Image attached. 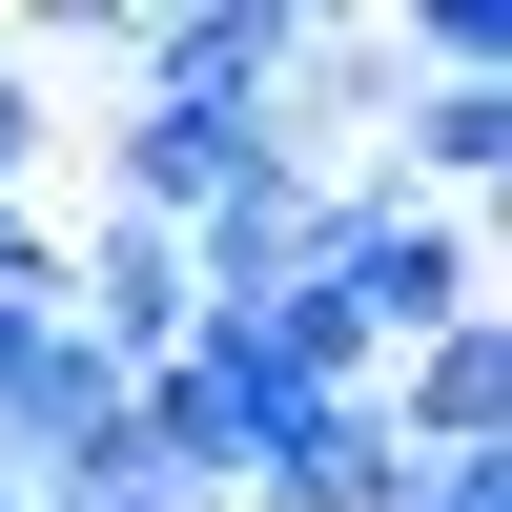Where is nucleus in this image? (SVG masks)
<instances>
[{
  "label": "nucleus",
  "mask_w": 512,
  "mask_h": 512,
  "mask_svg": "<svg viewBox=\"0 0 512 512\" xmlns=\"http://www.w3.org/2000/svg\"><path fill=\"white\" fill-rule=\"evenodd\" d=\"M62 328L123 369V390H144V369L205 328V287H185V226H123V205H103V226H82V267H62Z\"/></svg>",
  "instance_id": "nucleus-3"
},
{
  "label": "nucleus",
  "mask_w": 512,
  "mask_h": 512,
  "mask_svg": "<svg viewBox=\"0 0 512 512\" xmlns=\"http://www.w3.org/2000/svg\"><path fill=\"white\" fill-rule=\"evenodd\" d=\"M0 512H21V472H0Z\"/></svg>",
  "instance_id": "nucleus-11"
},
{
  "label": "nucleus",
  "mask_w": 512,
  "mask_h": 512,
  "mask_svg": "<svg viewBox=\"0 0 512 512\" xmlns=\"http://www.w3.org/2000/svg\"><path fill=\"white\" fill-rule=\"evenodd\" d=\"M390 62H410V82H512V0H410Z\"/></svg>",
  "instance_id": "nucleus-6"
},
{
  "label": "nucleus",
  "mask_w": 512,
  "mask_h": 512,
  "mask_svg": "<svg viewBox=\"0 0 512 512\" xmlns=\"http://www.w3.org/2000/svg\"><path fill=\"white\" fill-rule=\"evenodd\" d=\"M308 308L349 328L369 369H390V349H431V328H472V308H492V246H472V226H431V205H390L369 164H328V226H308Z\"/></svg>",
  "instance_id": "nucleus-1"
},
{
  "label": "nucleus",
  "mask_w": 512,
  "mask_h": 512,
  "mask_svg": "<svg viewBox=\"0 0 512 512\" xmlns=\"http://www.w3.org/2000/svg\"><path fill=\"white\" fill-rule=\"evenodd\" d=\"M0 287H62V246H41V205H0Z\"/></svg>",
  "instance_id": "nucleus-10"
},
{
  "label": "nucleus",
  "mask_w": 512,
  "mask_h": 512,
  "mask_svg": "<svg viewBox=\"0 0 512 512\" xmlns=\"http://www.w3.org/2000/svg\"><path fill=\"white\" fill-rule=\"evenodd\" d=\"M103 62L144 82V103L287 123V103H308V0H144V21H103Z\"/></svg>",
  "instance_id": "nucleus-2"
},
{
  "label": "nucleus",
  "mask_w": 512,
  "mask_h": 512,
  "mask_svg": "<svg viewBox=\"0 0 512 512\" xmlns=\"http://www.w3.org/2000/svg\"><path fill=\"white\" fill-rule=\"evenodd\" d=\"M62 349V287H0V410H21V369Z\"/></svg>",
  "instance_id": "nucleus-8"
},
{
  "label": "nucleus",
  "mask_w": 512,
  "mask_h": 512,
  "mask_svg": "<svg viewBox=\"0 0 512 512\" xmlns=\"http://www.w3.org/2000/svg\"><path fill=\"white\" fill-rule=\"evenodd\" d=\"M267 144H287V123H226V103H123V123H103V205H123V226H205V205H226Z\"/></svg>",
  "instance_id": "nucleus-4"
},
{
  "label": "nucleus",
  "mask_w": 512,
  "mask_h": 512,
  "mask_svg": "<svg viewBox=\"0 0 512 512\" xmlns=\"http://www.w3.org/2000/svg\"><path fill=\"white\" fill-rule=\"evenodd\" d=\"M41 144H62V103H41V41H21V21H0V205H21V185H41Z\"/></svg>",
  "instance_id": "nucleus-7"
},
{
  "label": "nucleus",
  "mask_w": 512,
  "mask_h": 512,
  "mask_svg": "<svg viewBox=\"0 0 512 512\" xmlns=\"http://www.w3.org/2000/svg\"><path fill=\"white\" fill-rule=\"evenodd\" d=\"M390 512H512V451H472V472H410Z\"/></svg>",
  "instance_id": "nucleus-9"
},
{
  "label": "nucleus",
  "mask_w": 512,
  "mask_h": 512,
  "mask_svg": "<svg viewBox=\"0 0 512 512\" xmlns=\"http://www.w3.org/2000/svg\"><path fill=\"white\" fill-rule=\"evenodd\" d=\"M390 492H410V451L369 431V390H328V410H308V431H287L226 512H390Z\"/></svg>",
  "instance_id": "nucleus-5"
}]
</instances>
